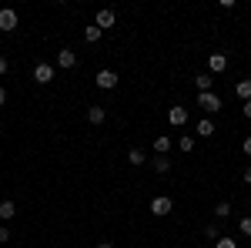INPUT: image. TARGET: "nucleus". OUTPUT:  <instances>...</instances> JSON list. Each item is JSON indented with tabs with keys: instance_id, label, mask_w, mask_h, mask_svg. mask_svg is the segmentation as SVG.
<instances>
[{
	"instance_id": "nucleus-5",
	"label": "nucleus",
	"mask_w": 251,
	"mask_h": 248,
	"mask_svg": "<svg viewBox=\"0 0 251 248\" xmlns=\"http://www.w3.org/2000/svg\"><path fill=\"white\" fill-rule=\"evenodd\" d=\"M168 121L174 128H184L188 124V108H168Z\"/></svg>"
},
{
	"instance_id": "nucleus-6",
	"label": "nucleus",
	"mask_w": 251,
	"mask_h": 248,
	"mask_svg": "<svg viewBox=\"0 0 251 248\" xmlns=\"http://www.w3.org/2000/svg\"><path fill=\"white\" fill-rule=\"evenodd\" d=\"M34 81H37V84H50V81H54V67H50V64H37V67H34Z\"/></svg>"
},
{
	"instance_id": "nucleus-28",
	"label": "nucleus",
	"mask_w": 251,
	"mask_h": 248,
	"mask_svg": "<svg viewBox=\"0 0 251 248\" xmlns=\"http://www.w3.org/2000/svg\"><path fill=\"white\" fill-rule=\"evenodd\" d=\"M3 104H7V91L0 87V108H3Z\"/></svg>"
},
{
	"instance_id": "nucleus-7",
	"label": "nucleus",
	"mask_w": 251,
	"mask_h": 248,
	"mask_svg": "<svg viewBox=\"0 0 251 248\" xmlns=\"http://www.w3.org/2000/svg\"><path fill=\"white\" fill-rule=\"evenodd\" d=\"M0 30H7V34H10V30H17V14H14L10 7H7V10H0Z\"/></svg>"
},
{
	"instance_id": "nucleus-24",
	"label": "nucleus",
	"mask_w": 251,
	"mask_h": 248,
	"mask_svg": "<svg viewBox=\"0 0 251 248\" xmlns=\"http://www.w3.org/2000/svg\"><path fill=\"white\" fill-rule=\"evenodd\" d=\"M241 114H245V117H251V101H245V104H241Z\"/></svg>"
},
{
	"instance_id": "nucleus-9",
	"label": "nucleus",
	"mask_w": 251,
	"mask_h": 248,
	"mask_svg": "<svg viewBox=\"0 0 251 248\" xmlns=\"http://www.w3.org/2000/svg\"><path fill=\"white\" fill-rule=\"evenodd\" d=\"M114 10H97V20H94V24H97V27H100V30H107V27H114Z\"/></svg>"
},
{
	"instance_id": "nucleus-18",
	"label": "nucleus",
	"mask_w": 251,
	"mask_h": 248,
	"mask_svg": "<svg viewBox=\"0 0 251 248\" xmlns=\"http://www.w3.org/2000/svg\"><path fill=\"white\" fill-rule=\"evenodd\" d=\"M127 165H144V151H141V148H131V151H127Z\"/></svg>"
},
{
	"instance_id": "nucleus-17",
	"label": "nucleus",
	"mask_w": 251,
	"mask_h": 248,
	"mask_svg": "<svg viewBox=\"0 0 251 248\" xmlns=\"http://www.w3.org/2000/svg\"><path fill=\"white\" fill-rule=\"evenodd\" d=\"M100 34H104V30H100V27H84V40H87V44H97V40H100Z\"/></svg>"
},
{
	"instance_id": "nucleus-19",
	"label": "nucleus",
	"mask_w": 251,
	"mask_h": 248,
	"mask_svg": "<svg viewBox=\"0 0 251 248\" xmlns=\"http://www.w3.org/2000/svg\"><path fill=\"white\" fill-rule=\"evenodd\" d=\"M214 215H218V218H228V215H231V205H228V201L214 205Z\"/></svg>"
},
{
	"instance_id": "nucleus-26",
	"label": "nucleus",
	"mask_w": 251,
	"mask_h": 248,
	"mask_svg": "<svg viewBox=\"0 0 251 248\" xmlns=\"http://www.w3.org/2000/svg\"><path fill=\"white\" fill-rule=\"evenodd\" d=\"M0 242H10V231L7 228H0Z\"/></svg>"
},
{
	"instance_id": "nucleus-8",
	"label": "nucleus",
	"mask_w": 251,
	"mask_h": 248,
	"mask_svg": "<svg viewBox=\"0 0 251 248\" xmlns=\"http://www.w3.org/2000/svg\"><path fill=\"white\" fill-rule=\"evenodd\" d=\"M74 64H77V54H74L71 47H64V51L57 54V67H64V71H71Z\"/></svg>"
},
{
	"instance_id": "nucleus-16",
	"label": "nucleus",
	"mask_w": 251,
	"mask_h": 248,
	"mask_svg": "<svg viewBox=\"0 0 251 248\" xmlns=\"http://www.w3.org/2000/svg\"><path fill=\"white\" fill-rule=\"evenodd\" d=\"M211 134H214V121H208V117L198 121V138H211Z\"/></svg>"
},
{
	"instance_id": "nucleus-29",
	"label": "nucleus",
	"mask_w": 251,
	"mask_h": 248,
	"mask_svg": "<svg viewBox=\"0 0 251 248\" xmlns=\"http://www.w3.org/2000/svg\"><path fill=\"white\" fill-rule=\"evenodd\" d=\"M97 248H114V242H100V245H97Z\"/></svg>"
},
{
	"instance_id": "nucleus-23",
	"label": "nucleus",
	"mask_w": 251,
	"mask_h": 248,
	"mask_svg": "<svg viewBox=\"0 0 251 248\" xmlns=\"http://www.w3.org/2000/svg\"><path fill=\"white\" fill-rule=\"evenodd\" d=\"M241 151H245V154L251 158V138H245V141H241Z\"/></svg>"
},
{
	"instance_id": "nucleus-10",
	"label": "nucleus",
	"mask_w": 251,
	"mask_h": 248,
	"mask_svg": "<svg viewBox=\"0 0 251 248\" xmlns=\"http://www.w3.org/2000/svg\"><path fill=\"white\" fill-rule=\"evenodd\" d=\"M104 117H107V111H104V108H97V104H91V108H87V121H91V124H104Z\"/></svg>"
},
{
	"instance_id": "nucleus-2",
	"label": "nucleus",
	"mask_w": 251,
	"mask_h": 248,
	"mask_svg": "<svg viewBox=\"0 0 251 248\" xmlns=\"http://www.w3.org/2000/svg\"><path fill=\"white\" fill-rule=\"evenodd\" d=\"M97 87H100V91H114V87H117V74H114V71H107V67L97 71Z\"/></svg>"
},
{
	"instance_id": "nucleus-3",
	"label": "nucleus",
	"mask_w": 251,
	"mask_h": 248,
	"mask_svg": "<svg viewBox=\"0 0 251 248\" xmlns=\"http://www.w3.org/2000/svg\"><path fill=\"white\" fill-rule=\"evenodd\" d=\"M151 215H157V218L171 215V198H168V194H157L154 201H151Z\"/></svg>"
},
{
	"instance_id": "nucleus-4",
	"label": "nucleus",
	"mask_w": 251,
	"mask_h": 248,
	"mask_svg": "<svg viewBox=\"0 0 251 248\" xmlns=\"http://www.w3.org/2000/svg\"><path fill=\"white\" fill-rule=\"evenodd\" d=\"M208 71L211 74H225L228 71V54H211L208 57Z\"/></svg>"
},
{
	"instance_id": "nucleus-20",
	"label": "nucleus",
	"mask_w": 251,
	"mask_h": 248,
	"mask_svg": "<svg viewBox=\"0 0 251 248\" xmlns=\"http://www.w3.org/2000/svg\"><path fill=\"white\" fill-rule=\"evenodd\" d=\"M214 248H238V242H234V238H228V235H225V238H218V242H214Z\"/></svg>"
},
{
	"instance_id": "nucleus-1",
	"label": "nucleus",
	"mask_w": 251,
	"mask_h": 248,
	"mask_svg": "<svg viewBox=\"0 0 251 248\" xmlns=\"http://www.w3.org/2000/svg\"><path fill=\"white\" fill-rule=\"evenodd\" d=\"M198 108H204L208 114H218V111H221V97L214 94V91H208V94H198Z\"/></svg>"
},
{
	"instance_id": "nucleus-14",
	"label": "nucleus",
	"mask_w": 251,
	"mask_h": 248,
	"mask_svg": "<svg viewBox=\"0 0 251 248\" xmlns=\"http://www.w3.org/2000/svg\"><path fill=\"white\" fill-rule=\"evenodd\" d=\"M17 215V208H14V201H0V221H10Z\"/></svg>"
},
{
	"instance_id": "nucleus-25",
	"label": "nucleus",
	"mask_w": 251,
	"mask_h": 248,
	"mask_svg": "<svg viewBox=\"0 0 251 248\" xmlns=\"http://www.w3.org/2000/svg\"><path fill=\"white\" fill-rule=\"evenodd\" d=\"M7 67H10V64H7V57L0 54V74H7Z\"/></svg>"
},
{
	"instance_id": "nucleus-13",
	"label": "nucleus",
	"mask_w": 251,
	"mask_h": 248,
	"mask_svg": "<svg viewBox=\"0 0 251 248\" xmlns=\"http://www.w3.org/2000/svg\"><path fill=\"white\" fill-rule=\"evenodd\" d=\"M234 94L241 97V101H251V81H238L234 84Z\"/></svg>"
},
{
	"instance_id": "nucleus-27",
	"label": "nucleus",
	"mask_w": 251,
	"mask_h": 248,
	"mask_svg": "<svg viewBox=\"0 0 251 248\" xmlns=\"http://www.w3.org/2000/svg\"><path fill=\"white\" fill-rule=\"evenodd\" d=\"M241 178H245V185H251V168H245V174H241Z\"/></svg>"
},
{
	"instance_id": "nucleus-21",
	"label": "nucleus",
	"mask_w": 251,
	"mask_h": 248,
	"mask_svg": "<svg viewBox=\"0 0 251 248\" xmlns=\"http://www.w3.org/2000/svg\"><path fill=\"white\" fill-rule=\"evenodd\" d=\"M177 148H181V151H191V148H194V138H191V134H184V138L177 141Z\"/></svg>"
},
{
	"instance_id": "nucleus-11",
	"label": "nucleus",
	"mask_w": 251,
	"mask_h": 248,
	"mask_svg": "<svg viewBox=\"0 0 251 248\" xmlns=\"http://www.w3.org/2000/svg\"><path fill=\"white\" fill-rule=\"evenodd\" d=\"M194 84H198V94H208L211 84H214V77L211 74H198V77H194Z\"/></svg>"
},
{
	"instance_id": "nucleus-12",
	"label": "nucleus",
	"mask_w": 251,
	"mask_h": 248,
	"mask_svg": "<svg viewBox=\"0 0 251 248\" xmlns=\"http://www.w3.org/2000/svg\"><path fill=\"white\" fill-rule=\"evenodd\" d=\"M154 171L157 174H168V171H171V158H168V154H157V158H154Z\"/></svg>"
},
{
	"instance_id": "nucleus-15",
	"label": "nucleus",
	"mask_w": 251,
	"mask_h": 248,
	"mask_svg": "<svg viewBox=\"0 0 251 248\" xmlns=\"http://www.w3.org/2000/svg\"><path fill=\"white\" fill-rule=\"evenodd\" d=\"M154 151H157V154H168V151H171V138H168V134L154 138Z\"/></svg>"
},
{
	"instance_id": "nucleus-22",
	"label": "nucleus",
	"mask_w": 251,
	"mask_h": 248,
	"mask_svg": "<svg viewBox=\"0 0 251 248\" xmlns=\"http://www.w3.org/2000/svg\"><path fill=\"white\" fill-rule=\"evenodd\" d=\"M238 228H241V235H251V218H241Z\"/></svg>"
}]
</instances>
